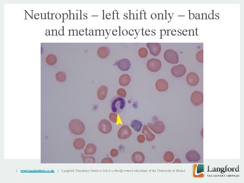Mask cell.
I'll return each instance as SVG.
<instances>
[{
  "instance_id": "4",
  "label": "cell",
  "mask_w": 244,
  "mask_h": 183,
  "mask_svg": "<svg viewBox=\"0 0 244 183\" xmlns=\"http://www.w3.org/2000/svg\"><path fill=\"white\" fill-rule=\"evenodd\" d=\"M147 126L151 130L157 134H160L164 132L165 130V125L162 121H157L155 124L149 123Z\"/></svg>"
},
{
  "instance_id": "20",
  "label": "cell",
  "mask_w": 244,
  "mask_h": 183,
  "mask_svg": "<svg viewBox=\"0 0 244 183\" xmlns=\"http://www.w3.org/2000/svg\"><path fill=\"white\" fill-rule=\"evenodd\" d=\"M74 148L77 150L84 149L86 145L85 140L82 138H78L75 140L73 143Z\"/></svg>"
},
{
  "instance_id": "15",
  "label": "cell",
  "mask_w": 244,
  "mask_h": 183,
  "mask_svg": "<svg viewBox=\"0 0 244 183\" xmlns=\"http://www.w3.org/2000/svg\"><path fill=\"white\" fill-rule=\"evenodd\" d=\"M118 67L123 71H128L130 68V61L127 59H123L119 60L117 64Z\"/></svg>"
},
{
  "instance_id": "16",
  "label": "cell",
  "mask_w": 244,
  "mask_h": 183,
  "mask_svg": "<svg viewBox=\"0 0 244 183\" xmlns=\"http://www.w3.org/2000/svg\"><path fill=\"white\" fill-rule=\"evenodd\" d=\"M142 133L145 135L147 141L150 142L154 141L155 138V135L151 132L146 125H143Z\"/></svg>"
},
{
  "instance_id": "11",
  "label": "cell",
  "mask_w": 244,
  "mask_h": 183,
  "mask_svg": "<svg viewBox=\"0 0 244 183\" xmlns=\"http://www.w3.org/2000/svg\"><path fill=\"white\" fill-rule=\"evenodd\" d=\"M186 80L189 85L195 86L198 84L199 79L197 74L195 73L191 72L189 73L187 76Z\"/></svg>"
},
{
  "instance_id": "35",
  "label": "cell",
  "mask_w": 244,
  "mask_h": 183,
  "mask_svg": "<svg viewBox=\"0 0 244 183\" xmlns=\"http://www.w3.org/2000/svg\"><path fill=\"white\" fill-rule=\"evenodd\" d=\"M63 22H64V20L68 18V15L67 13L63 14Z\"/></svg>"
},
{
  "instance_id": "12",
  "label": "cell",
  "mask_w": 244,
  "mask_h": 183,
  "mask_svg": "<svg viewBox=\"0 0 244 183\" xmlns=\"http://www.w3.org/2000/svg\"><path fill=\"white\" fill-rule=\"evenodd\" d=\"M145 160V155L141 151H136L132 155V161L135 164H143Z\"/></svg>"
},
{
  "instance_id": "6",
  "label": "cell",
  "mask_w": 244,
  "mask_h": 183,
  "mask_svg": "<svg viewBox=\"0 0 244 183\" xmlns=\"http://www.w3.org/2000/svg\"><path fill=\"white\" fill-rule=\"evenodd\" d=\"M147 67L150 71L156 72L160 70L161 67V62L158 59L153 58L149 60L147 63Z\"/></svg>"
},
{
  "instance_id": "24",
  "label": "cell",
  "mask_w": 244,
  "mask_h": 183,
  "mask_svg": "<svg viewBox=\"0 0 244 183\" xmlns=\"http://www.w3.org/2000/svg\"><path fill=\"white\" fill-rule=\"evenodd\" d=\"M174 159V155L172 152L171 151H167L165 153L164 156V159L165 161L166 162H172Z\"/></svg>"
},
{
  "instance_id": "31",
  "label": "cell",
  "mask_w": 244,
  "mask_h": 183,
  "mask_svg": "<svg viewBox=\"0 0 244 183\" xmlns=\"http://www.w3.org/2000/svg\"><path fill=\"white\" fill-rule=\"evenodd\" d=\"M113 161L111 158H105L102 159L101 164H113Z\"/></svg>"
},
{
  "instance_id": "22",
  "label": "cell",
  "mask_w": 244,
  "mask_h": 183,
  "mask_svg": "<svg viewBox=\"0 0 244 183\" xmlns=\"http://www.w3.org/2000/svg\"><path fill=\"white\" fill-rule=\"evenodd\" d=\"M131 127L137 132H139L143 126V124L142 122L138 120H135L132 121L131 124Z\"/></svg>"
},
{
  "instance_id": "27",
  "label": "cell",
  "mask_w": 244,
  "mask_h": 183,
  "mask_svg": "<svg viewBox=\"0 0 244 183\" xmlns=\"http://www.w3.org/2000/svg\"><path fill=\"white\" fill-rule=\"evenodd\" d=\"M148 54V51L147 49L145 48H141L139 49L138 55L141 58H146Z\"/></svg>"
},
{
  "instance_id": "26",
  "label": "cell",
  "mask_w": 244,
  "mask_h": 183,
  "mask_svg": "<svg viewBox=\"0 0 244 183\" xmlns=\"http://www.w3.org/2000/svg\"><path fill=\"white\" fill-rule=\"evenodd\" d=\"M56 78L58 82H63L66 79V74L64 72H58L56 74Z\"/></svg>"
},
{
  "instance_id": "10",
  "label": "cell",
  "mask_w": 244,
  "mask_h": 183,
  "mask_svg": "<svg viewBox=\"0 0 244 183\" xmlns=\"http://www.w3.org/2000/svg\"><path fill=\"white\" fill-rule=\"evenodd\" d=\"M147 46L151 54L153 56L156 57L161 52V45L159 43H147Z\"/></svg>"
},
{
  "instance_id": "41",
  "label": "cell",
  "mask_w": 244,
  "mask_h": 183,
  "mask_svg": "<svg viewBox=\"0 0 244 183\" xmlns=\"http://www.w3.org/2000/svg\"><path fill=\"white\" fill-rule=\"evenodd\" d=\"M173 163H181V161L180 159L177 158L175 159Z\"/></svg>"
},
{
  "instance_id": "37",
  "label": "cell",
  "mask_w": 244,
  "mask_h": 183,
  "mask_svg": "<svg viewBox=\"0 0 244 183\" xmlns=\"http://www.w3.org/2000/svg\"><path fill=\"white\" fill-rule=\"evenodd\" d=\"M64 28L63 29H60V31H59V34L60 35H64Z\"/></svg>"
},
{
  "instance_id": "43",
  "label": "cell",
  "mask_w": 244,
  "mask_h": 183,
  "mask_svg": "<svg viewBox=\"0 0 244 183\" xmlns=\"http://www.w3.org/2000/svg\"><path fill=\"white\" fill-rule=\"evenodd\" d=\"M73 13L71 14H70V19H74V14L73 16Z\"/></svg>"
},
{
  "instance_id": "9",
  "label": "cell",
  "mask_w": 244,
  "mask_h": 183,
  "mask_svg": "<svg viewBox=\"0 0 244 183\" xmlns=\"http://www.w3.org/2000/svg\"><path fill=\"white\" fill-rule=\"evenodd\" d=\"M171 73L175 77L179 78L184 76L186 72V67L182 64L175 66L172 68Z\"/></svg>"
},
{
  "instance_id": "7",
  "label": "cell",
  "mask_w": 244,
  "mask_h": 183,
  "mask_svg": "<svg viewBox=\"0 0 244 183\" xmlns=\"http://www.w3.org/2000/svg\"><path fill=\"white\" fill-rule=\"evenodd\" d=\"M132 131L129 125H124L118 132L117 136L119 139H126L131 136Z\"/></svg>"
},
{
  "instance_id": "40",
  "label": "cell",
  "mask_w": 244,
  "mask_h": 183,
  "mask_svg": "<svg viewBox=\"0 0 244 183\" xmlns=\"http://www.w3.org/2000/svg\"><path fill=\"white\" fill-rule=\"evenodd\" d=\"M56 17L57 19H60L61 17V15L60 13H57L56 15Z\"/></svg>"
},
{
  "instance_id": "5",
  "label": "cell",
  "mask_w": 244,
  "mask_h": 183,
  "mask_svg": "<svg viewBox=\"0 0 244 183\" xmlns=\"http://www.w3.org/2000/svg\"><path fill=\"white\" fill-rule=\"evenodd\" d=\"M97 127L100 132L104 134L111 132L112 129L111 123L107 119L101 120L98 123Z\"/></svg>"
},
{
  "instance_id": "30",
  "label": "cell",
  "mask_w": 244,
  "mask_h": 183,
  "mask_svg": "<svg viewBox=\"0 0 244 183\" xmlns=\"http://www.w3.org/2000/svg\"><path fill=\"white\" fill-rule=\"evenodd\" d=\"M117 94L122 97L125 98L126 96L127 93L125 89L123 88H121L117 90Z\"/></svg>"
},
{
  "instance_id": "33",
  "label": "cell",
  "mask_w": 244,
  "mask_h": 183,
  "mask_svg": "<svg viewBox=\"0 0 244 183\" xmlns=\"http://www.w3.org/2000/svg\"><path fill=\"white\" fill-rule=\"evenodd\" d=\"M137 140L139 143H143L145 141V137L144 135H139L137 136Z\"/></svg>"
},
{
  "instance_id": "29",
  "label": "cell",
  "mask_w": 244,
  "mask_h": 183,
  "mask_svg": "<svg viewBox=\"0 0 244 183\" xmlns=\"http://www.w3.org/2000/svg\"><path fill=\"white\" fill-rule=\"evenodd\" d=\"M109 119L110 121L113 123H117L118 121V115L115 113H111L110 114L109 116Z\"/></svg>"
},
{
  "instance_id": "23",
  "label": "cell",
  "mask_w": 244,
  "mask_h": 183,
  "mask_svg": "<svg viewBox=\"0 0 244 183\" xmlns=\"http://www.w3.org/2000/svg\"><path fill=\"white\" fill-rule=\"evenodd\" d=\"M58 60L57 57L54 54H50L47 56L46 61L47 63L50 65L53 66L56 63Z\"/></svg>"
},
{
  "instance_id": "34",
  "label": "cell",
  "mask_w": 244,
  "mask_h": 183,
  "mask_svg": "<svg viewBox=\"0 0 244 183\" xmlns=\"http://www.w3.org/2000/svg\"><path fill=\"white\" fill-rule=\"evenodd\" d=\"M204 171V166L202 164H199L198 165L197 168V173H200Z\"/></svg>"
},
{
  "instance_id": "42",
  "label": "cell",
  "mask_w": 244,
  "mask_h": 183,
  "mask_svg": "<svg viewBox=\"0 0 244 183\" xmlns=\"http://www.w3.org/2000/svg\"><path fill=\"white\" fill-rule=\"evenodd\" d=\"M34 17L35 19H38L39 18V15L37 13L35 14L34 16Z\"/></svg>"
},
{
  "instance_id": "19",
  "label": "cell",
  "mask_w": 244,
  "mask_h": 183,
  "mask_svg": "<svg viewBox=\"0 0 244 183\" xmlns=\"http://www.w3.org/2000/svg\"><path fill=\"white\" fill-rule=\"evenodd\" d=\"M97 151L96 145L92 143H88L84 150L85 155H92L95 154Z\"/></svg>"
},
{
  "instance_id": "8",
  "label": "cell",
  "mask_w": 244,
  "mask_h": 183,
  "mask_svg": "<svg viewBox=\"0 0 244 183\" xmlns=\"http://www.w3.org/2000/svg\"><path fill=\"white\" fill-rule=\"evenodd\" d=\"M191 100L193 105L195 106H199L203 103L204 95L202 92L195 91L192 94Z\"/></svg>"
},
{
  "instance_id": "38",
  "label": "cell",
  "mask_w": 244,
  "mask_h": 183,
  "mask_svg": "<svg viewBox=\"0 0 244 183\" xmlns=\"http://www.w3.org/2000/svg\"><path fill=\"white\" fill-rule=\"evenodd\" d=\"M128 32L126 30V29H124V30L122 32V34L124 35V36H126Z\"/></svg>"
},
{
  "instance_id": "13",
  "label": "cell",
  "mask_w": 244,
  "mask_h": 183,
  "mask_svg": "<svg viewBox=\"0 0 244 183\" xmlns=\"http://www.w3.org/2000/svg\"><path fill=\"white\" fill-rule=\"evenodd\" d=\"M186 160L189 162H197L200 159V155L196 151L191 150L188 151L186 156Z\"/></svg>"
},
{
  "instance_id": "1",
  "label": "cell",
  "mask_w": 244,
  "mask_h": 183,
  "mask_svg": "<svg viewBox=\"0 0 244 183\" xmlns=\"http://www.w3.org/2000/svg\"><path fill=\"white\" fill-rule=\"evenodd\" d=\"M126 101L124 98L117 96L113 97L110 103V107L112 112L114 113L119 114L125 109L126 106Z\"/></svg>"
},
{
  "instance_id": "25",
  "label": "cell",
  "mask_w": 244,
  "mask_h": 183,
  "mask_svg": "<svg viewBox=\"0 0 244 183\" xmlns=\"http://www.w3.org/2000/svg\"><path fill=\"white\" fill-rule=\"evenodd\" d=\"M81 156L85 164H94L95 162V159L93 156H85L82 154Z\"/></svg>"
},
{
  "instance_id": "2",
  "label": "cell",
  "mask_w": 244,
  "mask_h": 183,
  "mask_svg": "<svg viewBox=\"0 0 244 183\" xmlns=\"http://www.w3.org/2000/svg\"><path fill=\"white\" fill-rule=\"evenodd\" d=\"M69 129L73 134L79 135L84 133L85 130V127L82 121L75 119L71 120L69 124Z\"/></svg>"
},
{
  "instance_id": "32",
  "label": "cell",
  "mask_w": 244,
  "mask_h": 183,
  "mask_svg": "<svg viewBox=\"0 0 244 183\" xmlns=\"http://www.w3.org/2000/svg\"><path fill=\"white\" fill-rule=\"evenodd\" d=\"M110 155L111 157H117L118 156L119 154V150L115 149H111V151H110Z\"/></svg>"
},
{
  "instance_id": "28",
  "label": "cell",
  "mask_w": 244,
  "mask_h": 183,
  "mask_svg": "<svg viewBox=\"0 0 244 183\" xmlns=\"http://www.w3.org/2000/svg\"><path fill=\"white\" fill-rule=\"evenodd\" d=\"M204 50L198 51L196 55L197 60L200 63L204 62Z\"/></svg>"
},
{
  "instance_id": "18",
  "label": "cell",
  "mask_w": 244,
  "mask_h": 183,
  "mask_svg": "<svg viewBox=\"0 0 244 183\" xmlns=\"http://www.w3.org/2000/svg\"><path fill=\"white\" fill-rule=\"evenodd\" d=\"M108 88L105 86H102L99 88L97 91V97L100 100L105 99L107 96Z\"/></svg>"
},
{
  "instance_id": "3",
  "label": "cell",
  "mask_w": 244,
  "mask_h": 183,
  "mask_svg": "<svg viewBox=\"0 0 244 183\" xmlns=\"http://www.w3.org/2000/svg\"><path fill=\"white\" fill-rule=\"evenodd\" d=\"M165 60L169 63L177 64L179 62V56L178 53L172 49H168L164 53Z\"/></svg>"
},
{
  "instance_id": "36",
  "label": "cell",
  "mask_w": 244,
  "mask_h": 183,
  "mask_svg": "<svg viewBox=\"0 0 244 183\" xmlns=\"http://www.w3.org/2000/svg\"><path fill=\"white\" fill-rule=\"evenodd\" d=\"M54 14L52 13H49L48 12V19H53V14Z\"/></svg>"
},
{
  "instance_id": "21",
  "label": "cell",
  "mask_w": 244,
  "mask_h": 183,
  "mask_svg": "<svg viewBox=\"0 0 244 183\" xmlns=\"http://www.w3.org/2000/svg\"><path fill=\"white\" fill-rule=\"evenodd\" d=\"M131 81V78L128 74L122 75L119 78V82L122 86H125L129 85Z\"/></svg>"
},
{
  "instance_id": "17",
  "label": "cell",
  "mask_w": 244,
  "mask_h": 183,
  "mask_svg": "<svg viewBox=\"0 0 244 183\" xmlns=\"http://www.w3.org/2000/svg\"><path fill=\"white\" fill-rule=\"evenodd\" d=\"M110 50L109 48L105 46L100 47L97 51V54L99 58L106 59L109 56Z\"/></svg>"
},
{
  "instance_id": "39",
  "label": "cell",
  "mask_w": 244,
  "mask_h": 183,
  "mask_svg": "<svg viewBox=\"0 0 244 183\" xmlns=\"http://www.w3.org/2000/svg\"><path fill=\"white\" fill-rule=\"evenodd\" d=\"M151 19H155L156 18L157 15L155 13H153L151 15Z\"/></svg>"
},
{
  "instance_id": "14",
  "label": "cell",
  "mask_w": 244,
  "mask_h": 183,
  "mask_svg": "<svg viewBox=\"0 0 244 183\" xmlns=\"http://www.w3.org/2000/svg\"><path fill=\"white\" fill-rule=\"evenodd\" d=\"M156 88L158 91L160 92H164L168 90L169 84L168 82L166 80L160 79L156 82Z\"/></svg>"
},
{
  "instance_id": "44",
  "label": "cell",
  "mask_w": 244,
  "mask_h": 183,
  "mask_svg": "<svg viewBox=\"0 0 244 183\" xmlns=\"http://www.w3.org/2000/svg\"><path fill=\"white\" fill-rule=\"evenodd\" d=\"M132 33L133 34H134V31L132 29H131V30H130L129 31V34L130 35H133L132 34Z\"/></svg>"
}]
</instances>
